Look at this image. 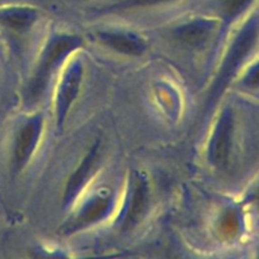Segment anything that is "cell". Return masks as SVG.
I'll return each mask as SVG.
<instances>
[{
  "instance_id": "9",
  "label": "cell",
  "mask_w": 259,
  "mask_h": 259,
  "mask_svg": "<svg viewBox=\"0 0 259 259\" xmlns=\"http://www.w3.org/2000/svg\"><path fill=\"white\" fill-rule=\"evenodd\" d=\"M98 38L106 47L126 56H141L148 47L143 38L129 32L104 30L98 33Z\"/></svg>"
},
{
  "instance_id": "1",
  "label": "cell",
  "mask_w": 259,
  "mask_h": 259,
  "mask_svg": "<svg viewBox=\"0 0 259 259\" xmlns=\"http://www.w3.org/2000/svg\"><path fill=\"white\" fill-rule=\"evenodd\" d=\"M259 45V12L253 13L242 25L232 43L228 47L219 71L211 83L206 98L205 108L211 109L220 96L224 94L229 83L238 73L245 61L252 56Z\"/></svg>"
},
{
  "instance_id": "14",
  "label": "cell",
  "mask_w": 259,
  "mask_h": 259,
  "mask_svg": "<svg viewBox=\"0 0 259 259\" xmlns=\"http://www.w3.org/2000/svg\"><path fill=\"white\" fill-rule=\"evenodd\" d=\"M242 83L249 89L259 88V60L248 68L247 73L243 77Z\"/></svg>"
},
{
  "instance_id": "11",
  "label": "cell",
  "mask_w": 259,
  "mask_h": 259,
  "mask_svg": "<svg viewBox=\"0 0 259 259\" xmlns=\"http://www.w3.org/2000/svg\"><path fill=\"white\" fill-rule=\"evenodd\" d=\"M38 18V10L25 5L0 7V27L13 33L27 32Z\"/></svg>"
},
{
  "instance_id": "15",
  "label": "cell",
  "mask_w": 259,
  "mask_h": 259,
  "mask_svg": "<svg viewBox=\"0 0 259 259\" xmlns=\"http://www.w3.org/2000/svg\"><path fill=\"white\" fill-rule=\"evenodd\" d=\"M247 202L259 217V182L250 190L249 195L247 197Z\"/></svg>"
},
{
  "instance_id": "8",
  "label": "cell",
  "mask_w": 259,
  "mask_h": 259,
  "mask_svg": "<svg viewBox=\"0 0 259 259\" xmlns=\"http://www.w3.org/2000/svg\"><path fill=\"white\" fill-rule=\"evenodd\" d=\"M99 158H100V142L98 141L89 149V152L85 154L81 163L78 164L77 168L72 172V175L68 179L65 191H63V209H67V207H70L73 204V201H75L77 195L81 192V190L83 189L88 180H90V177L93 176Z\"/></svg>"
},
{
  "instance_id": "10",
  "label": "cell",
  "mask_w": 259,
  "mask_h": 259,
  "mask_svg": "<svg viewBox=\"0 0 259 259\" xmlns=\"http://www.w3.org/2000/svg\"><path fill=\"white\" fill-rule=\"evenodd\" d=\"M215 28H217V20L201 18L179 25L174 30V37L185 46L200 47L211 37Z\"/></svg>"
},
{
  "instance_id": "7",
  "label": "cell",
  "mask_w": 259,
  "mask_h": 259,
  "mask_svg": "<svg viewBox=\"0 0 259 259\" xmlns=\"http://www.w3.org/2000/svg\"><path fill=\"white\" fill-rule=\"evenodd\" d=\"M149 204V184L142 172L136 171L132 175L131 191L123 214L121 229L131 230L141 222Z\"/></svg>"
},
{
  "instance_id": "5",
  "label": "cell",
  "mask_w": 259,
  "mask_h": 259,
  "mask_svg": "<svg viewBox=\"0 0 259 259\" xmlns=\"http://www.w3.org/2000/svg\"><path fill=\"white\" fill-rule=\"evenodd\" d=\"M43 131L42 114H35L20 124L13 142L12 169L19 174L32 158Z\"/></svg>"
},
{
  "instance_id": "2",
  "label": "cell",
  "mask_w": 259,
  "mask_h": 259,
  "mask_svg": "<svg viewBox=\"0 0 259 259\" xmlns=\"http://www.w3.org/2000/svg\"><path fill=\"white\" fill-rule=\"evenodd\" d=\"M82 37L77 34L62 33L51 37L40 53L37 67L25 89V104H34L39 100L57 68L71 53L82 47Z\"/></svg>"
},
{
  "instance_id": "4",
  "label": "cell",
  "mask_w": 259,
  "mask_h": 259,
  "mask_svg": "<svg viewBox=\"0 0 259 259\" xmlns=\"http://www.w3.org/2000/svg\"><path fill=\"white\" fill-rule=\"evenodd\" d=\"M233 132L234 115L232 108L227 106L218 118L207 146V159L214 168L224 169L228 167L232 151Z\"/></svg>"
},
{
  "instance_id": "3",
  "label": "cell",
  "mask_w": 259,
  "mask_h": 259,
  "mask_svg": "<svg viewBox=\"0 0 259 259\" xmlns=\"http://www.w3.org/2000/svg\"><path fill=\"white\" fill-rule=\"evenodd\" d=\"M114 205V197L109 190H101L96 194L91 195L80 209L61 225L58 229L60 234L72 235L75 233L81 232L96 223L105 219L111 211Z\"/></svg>"
},
{
  "instance_id": "13",
  "label": "cell",
  "mask_w": 259,
  "mask_h": 259,
  "mask_svg": "<svg viewBox=\"0 0 259 259\" xmlns=\"http://www.w3.org/2000/svg\"><path fill=\"white\" fill-rule=\"evenodd\" d=\"M174 2V0H118L105 8L106 12H115V10H128L137 9V8H147L154 7L158 4H164V3Z\"/></svg>"
},
{
  "instance_id": "12",
  "label": "cell",
  "mask_w": 259,
  "mask_h": 259,
  "mask_svg": "<svg viewBox=\"0 0 259 259\" xmlns=\"http://www.w3.org/2000/svg\"><path fill=\"white\" fill-rule=\"evenodd\" d=\"M255 0H215V8L224 25L232 24L242 17Z\"/></svg>"
},
{
  "instance_id": "6",
  "label": "cell",
  "mask_w": 259,
  "mask_h": 259,
  "mask_svg": "<svg viewBox=\"0 0 259 259\" xmlns=\"http://www.w3.org/2000/svg\"><path fill=\"white\" fill-rule=\"evenodd\" d=\"M82 63L81 61H73L66 68L65 73L58 83L56 94V125L57 129H62L71 106L75 103L82 82Z\"/></svg>"
}]
</instances>
